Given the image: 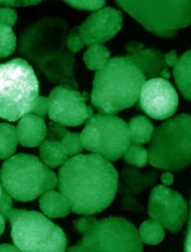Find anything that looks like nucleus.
Here are the masks:
<instances>
[{"label":"nucleus","mask_w":191,"mask_h":252,"mask_svg":"<svg viewBox=\"0 0 191 252\" xmlns=\"http://www.w3.org/2000/svg\"><path fill=\"white\" fill-rule=\"evenodd\" d=\"M58 187L67 198L72 213L97 214L108 208L116 197L119 174L107 159L96 154L78 155L63 164Z\"/></svg>","instance_id":"obj_1"},{"label":"nucleus","mask_w":191,"mask_h":252,"mask_svg":"<svg viewBox=\"0 0 191 252\" xmlns=\"http://www.w3.org/2000/svg\"><path fill=\"white\" fill-rule=\"evenodd\" d=\"M67 22L47 18L34 22L21 35L19 51L53 84L77 90L73 75L74 54L67 47Z\"/></svg>","instance_id":"obj_2"},{"label":"nucleus","mask_w":191,"mask_h":252,"mask_svg":"<svg viewBox=\"0 0 191 252\" xmlns=\"http://www.w3.org/2000/svg\"><path fill=\"white\" fill-rule=\"evenodd\" d=\"M146 81L145 76L127 57H115L95 73L91 104L102 114H116L136 104Z\"/></svg>","instance_id":"obj_3"},{"label":"nucleus","mask_w":191,"mask_h":252,"mask_svg":"<svg viewBox=\"0 0 191 252\" xmlns=\"http://www.w3.org/2000/svg\"><path fill=\"white\" fill-rule=\"evenodd\" d=\"M82 239L71 246L72 252H140L143 244L133 224L122 217L97 220L84 217L73 221Z\"/></svg>","instance_id":"obj_4"},{"label":"nucleus","mask_w":191,"mask_h":252,"mask_svg":"<svg viewBox=\"0 0 191 252\" xmlns=\"http://www.w3.org/2000/svg\"><path fill=\"white\" fill-rule=\"evenodd\" d=\"M58 184L53 170L34 155H14L4 162L1 169V187L17 201H33L55 189Z\"/></svg>","instance_id":"obj_5"},{"label":"nucleus","mask_w":191,"mask_h":252,"mask_svg":"<svg viewBox=\"0 0 191 252\" xmlns=\"http://www.w3.org/2000/svg\"><path fill=\"white\" fill-rule=\"evenodd\" d=\"M40 86L32 66L16 58L0 65V117L16 122L31 113Z\"/></svg>","instance_id":"obj_6"},{"label":"nucleus","mask_w":191,"mask_h":252,"mask_svg":"<svg viewBox=\"0 0 191 252\" xmlns=\"http://www.w3.org/2000/svg\"><path fill=\"white\" fill-rule=\"evenodd\" d=\"M149 163L152 167L180 171L191 164V116H174L159 126L149 146Z\"/></svg>","instance_id":"obj_7"},{"label":"nucleus","mask_w":191,"mask_h":252,"mask_svg":"<svg viewBox=\"0 0 191 252\" xmlns=\"http://www.w3.org/2000/svg\"><path fill=\"white\" fill-rule=\"evenodd\" d=\"M5 218L15 246L24 252H63L67 239L63 229L36 211L12 208Z\"/></svg>","instance_id":"obj_8"},{"label":"nucleus","mask_w":191,"mask_h":252,"mask_svg":"<svg viewBox=\"0 0 191 252\" xmlns=\"http://www.w3.org/2000/svg\"><path fill=\"white\" fill-rule=\"evenodd\" d=\"M116 3L147 31L162 38H171L191 24V0H119Z\"/></svg>","instance_id":"obj_9"},{"label":"nucleus","mask_w":191,"mask_h":252,"mask_svg":"<svg viewBox=\"0 0 191 252\" xmlns=\"http://www.w3.org/2000/svg\"><path fill=\"white\" fill-rule=\"evenodd\" d=\"M80 138L86 150L109 161L123 157L131 145L128 125L113 115H93L86 123Z\"/></svg>","instance_id":"obj_10"},{"label":"nucleus","mask_w":191,"mask_h":252,"mask_svg":"<svg viewBox=\"0 0 191 252\" xmlns=\"http://www.w3.org/2000/svg\"><path fill=\"white\" fill-rule=\"evenodd\" d=\"M48 117L64 126H79L94 115L92 108L87 106L88 94L76 90L57 86L50 93Z\"/></svg>","instance_id":"obj_11"},{"label":"nucleus","mask_w":191,"mask_h":252,"mask_svg":"<svg viewBox=\"0 0 191 252\" xmlns=\"http://www.w3.org/2000/svg\"><path fill=\"white\" fill-rule=\"evenodd\" d=\"M151 218L160 222L172 233L181 230L188 217V205L177 191L164 185L155 187L148 203Z\"/></svg>","instance_id":"obj_12"},{"label":"nucleus","mask_w":191,"mask_h":252,"mask_svg":"<svg viewBox=\"0 0 191 252\" xmlns=\"http://www.w3.org/2000/svg\"><path fill=\"white\" fill-rule=\"evenodd\" d=\"M179 99L174 86L162 77L148 80L142 86L138 109L152 119L164 120L178 109Z\"/></svg>","instance_id":"obj_13"},{"label":"nucleus","mask_w":191,"mask_h":252,"mask_svg":"<svg viewBox=\"0 0 191 252\" xmlns=\"http://www.w3.org/2000/svg\"><path fill=\"white\" fill-rule=\"evenodd\" d=\"M123 27L120 10L106 7L96 11L80 26V34L85 45L103 44L113 38Z\"/></svg>","instance_id":"obj_14"},{"label":"nucleus","mask_w":191,"mask_h":252,"mask_svg":"<svg viewBox=\"0 0 191 252\" xmlns=\"http://www.w3.org/2000/svg\"><path fill=\"white\" fill-rule=\"evenodd\" d=\"M159 181L156 172H142L135 167H126L122 173L119 187L121 206L123 210L132 213H140L144 210L142 195Z\"/></svg>","instance_id":"obj_15"},{"label":"nucleus","mask_w":191,"mask_h":252,"mask_svg":"<svg viewBox=\"0 0 191 252\" xmlns=\"http://www.w3.org/2000/svg\"><path fill=\"white\" fill-rule=\"evenodd\" d=\"M127 58L138 67L145 77H162L167 70L164 55L153 48H145L139 42H130L127 46Z\"/></svg>","instance_id":"obj_16"},{"label":"nucleus","mask_w":191,"mask_h":252,"mask_svg":"<svg viewBox=\"0 0 191 252\" xmlns=\"http://www.w3.org/2000/svg\"><path fill=\"white\" fill-rule=\"evenodd\" d=\"M19 143L26 148L40 146L47 137V126L42 117L36 115H26L18 123Z\"/></svg>","instance_id":"obj_17"},{"label":"nucleus","mask_w":191,"mask_h":252,"mask_svg":"<svg viewBox=\"0 0 191 252\" xmlns=\"http://www.w3.org/2000/svg\"><path fill=\"white\" fill-rule=\"evenodd\" d=\"M40 208L48 218L58 219L67 217L71 212L67 198L58 191H47L39 199Z\"/></svg>","instance_id":"obj_18"},{"label":"nucleus","mask_w":191,"mask_h":252,"mask_svg":"<svg viewBox=\"0 0 191 252\" xmlns=\"http://www.w3.org/2000/svg\"><path fill=\"white\" fill-rule=\"evenodd\" d=\"M39 153L42 161L51 169L63 165L69 157L67 150L62 142L48 138L40 145Z\"/></svg>","instance_id":"obj_19"},{"label":"nucleus","mask_w":191,"mask_h":252,"mask_svg":"<svg viewBox=\"0 0 191 252\" xmlns=\"http://www.w3.org/2000/svg\"><path fill=\"white\" fill-rule=\"evenodd\" d=\"M174 77L183 96L191 101V49L178 59L174 66Z\"/></svg>","instance_id":"obj_20"},{"label":"nucleus","mask_w":191,"mask_h":252,"mask_svg":"<svg viewBox=\"0 0 191 252\" xmlns=\"http://www.w3.org/2000/svg\"><path fill=\"white\" fill-rule=\"evenodd\" d=\"M128 126L132 144L144 145L148 143L153 137L155 132L153 124L145 116L139 115L131 118Z\"/></svg>","instance_id":"obj_21"},{"label":"nucleus","mask_w":191,"mask_h":252,"mask_svg":"<svg viewBox=\"0 0 191 252\" xmlns=\"http://www.w3.org/2000/svg\"><path fill=\"white\" fill-rule=\"evenodd\" d=\"M0 138V159L10 158L16 152L17 144L19 143L16 127L8 123H1Z\"/></svg>","instance_id":"obj_22"},{"label":"nucleus","mask_w":191,"mask_h":252,"mask_svg":"<svg viewBox=\"0 0 191 252\" xmlns=\"http://www.w3.org/2000/svg\"><path fill=\"white\" fill-rule=\"evenodd\" d=\"M110 58L109 50L102 44H91L84 55L87 68L91 70H102L107 64Z\"/></svg>","instance_id":"obj_23"},{"label":"nucleus","mask_w":191,"mask_h":252,"mask_svg":"<svg viewBox=\"0 0 191 252\" xmlns=\"http://www.w3.org/2000/svg\"><path fill=\"white\" fill-rule=\"evenodd\" d=\"M164 228L160 222L150 219L144 221L141 225L138 234L142 242L147 245L156 246L164 239L165 232Z\"/></svg>","instance_id":"obj_24"},{"label":"nucleus","mask_w":191,"mask_h":252,"mask_svg":"<svg viewBox=\"0 0 191 252\" xmlns=\"http://www.w3.org/2000/svg\"><path fill=\"white\" fill-rule=\"evenodd\" d=\"M123 159L130 165L142 168L148 164L149 153L140 145L131 144L127 152L123 155Z\"/></svg>","instance_id":"obj_25"},{"label":"nucleus","mask_w":191,"mask_h":252,"mask_svg":"<svg viewBox=\"0 0 191 252\" xmlns=\"http://www.w3.org/2000/svg\"><path fill=\"white\" fill-rule=\"evenodd\" d=\"M0 58H6L15 51L16 48V34L12 28L0 25Z\"/></svg>","instance_id":"obj_26"},{"label":"nucleus","mask_w":191,"mask_h":252,"mask_svg":"<svg viewBox=\"0 0 191 252\" xmlns=\"http://www.w3.org/2000/svg\"><path fill=\"white\" fill-rule=\"evenodd\" d=\"M61 142L66 148L69 157L77 156L80 152H82L83 148H84L82 142H81L80 134L79 133L68 131L64 137L63 139L61 141Z\"/></svg>","instance_id":"obj_27"},{"label":"nucleus","mask_w":191,"mask_h":252,"mask_svg":"<svg viewBox=\"0 0 191 252\" xmlns=\"http://www.w3.org/2000/svg\"><path fill=\"white\" fill-rule=\"evenodd\" d=\"M70 6L80 10L97 11L104 5V0H69L64 1Z\"/></svg>","instance_id":"obj_28"},{"label":"nucleus","mask_w":191,"mask_h":252,"mask_svg":"<svg viewBox=\"0 0 191 252\" xmlns=\"http://www.w3.org/2000/svg\"><path fill=\"white\" fill-rule=\"evenodd\" d=\"M67 42L69 50L74 55L80 50L83 49L85 44L80 36V26L73 28L69 32Z\"/></svg>","instance_id":"obj_29"},{"label":"nucleus","mask_w":191,"mask_h":252,"mask_svg":"<svg viewBox=\"0 0 191 252\" xmlns=\"http://www.w3.org/2000/svg\"><path fill=\"white\" fill-rule=\"evenodd\" d=\"M67 132L68 131L64 128V126L60 123L54 122L47 126V138L52 141L61 142Z\"/></svg>","instance_id":"obj_30"},{"label":"nucleus","mask_w":191,"mask_h":252,"mask_svg":"<svg viewBox=\"0 0 191 252\" xmlns=\"http://www.w3.org/2000/svg\"><path fill=\"white\" fill-rule=\"evenodd\" d=\"M49 98L45 96H38L33 103L31 113L40 117H45L49 113Z\"/></svg>","instance_id":"obj_31"},{"label":"nucleus","mask_w":191,"mask_h":252,"mask_svg":"<svg viewBox=\"0 0 191 252\" xmlns=\"http://www.w3.org/2000/svg\"><path fill=\"white\" fill-rule=\"evenodd\" d=\"M17 21V13L9 7H4L0 9V23L3 26L12 28Z\"/></svg>","instance_id":"obj_32"},{"label":"nucleus","mask_w":191,"mask_h":252,"mask_svg":"<svg viewBox=\"0 0 191 252\" xmlns=\"http://www.w3.org/2000/svg\"><path fill=\"white\" fill-rule=\"evenodd\" d=\"M1 215L3 217L6 216L7 213H9L12 209V196L3 189L2 187H1Z\"/></svg>","instance_id":"obj_33"},{"label":"nucleus","mask_w":191,"mask_h":252,"mask_svg":"<svg viewBox=\"0 0 191 252\" xmlns=\"http://www.w3.org/2000/svg\"><path fill=\"white\" fill-rule=\"evenodd\" d=\"M41 1H32V0H8V1H4L1 0L0 3L2 5H6V6L11 7H26L29 5H35L40 3Z\"/></svg>","instance_id":"obj_34"},{"label":"nucleus","mask_w":191,"mask_h":252,"mask_svg":"<svg viewBox=\"0 0 191 252\" xmlns=\"http://www.w3.org/2000/svg\"><path fill=\"white\" fill-rule=\"evenodd\" d=\"M164 60H165L167 66H170V67L175 66L178 62V55H177L176 51H170L167 55H164Z\"/></svg>","instance_id":"obj_35"},{"label":"nucleus","mask_w":191,"mask_h":252,"mask_svg":"<svg viewBox=\"0 0 191 252\" xmlns=\"http://www.w3.org/2000/svg\"><path fill=\"white\" fill-rule=\"evenodd\" d=\"M185 251L187 252H191V213H190L189 222H188V232H187L186 239L185 242Z\"/></svg>","instance_id":"obj_36"},{"label":"nucleus","mask_w":191,"mask_h":252,"mask_svg":"<svg viewBox=\"0 0 191 252\" xmlns=\"http://www.w3.org/2000/svg\"><path fill=\"white\" fill-rule=\"evenodd\" d=\"M160 181L165 186H169V185H171L174 183V177H173L171 173H164L160 177Z\"/></svg>","instance_id":"obj_37"},{"label":"nucleus","mask_w":191,"mask_h":252,"mask_svg":"<svg viewBox=\"0 0 191 252\" xmlns=\"http://www.w3.org/2000/svg\"><path fill=\"white\" fill-rule=\"evenodd\" d=\"M0 252H21L17 246H14L10 244H2L0 246Z\"/></svg>","instance_id":"obj_38"},{"label":"nucleus","mask_w":191,"mask_h":252,"mask_svg":"<svg viewBox=\"0 0 191 252\" xmlns=\"http://www.w3.org/2000/svg\"><path fill=\"white\" fill-rule=\"evenodd\" d=\"M5 220L6 219L5 218V217H3L2 215L0 216V221H1V232H0V234L2 235L3 233L4 230H5Z\"/></svg>","instance_id":"obj_39"}]
</instances>
